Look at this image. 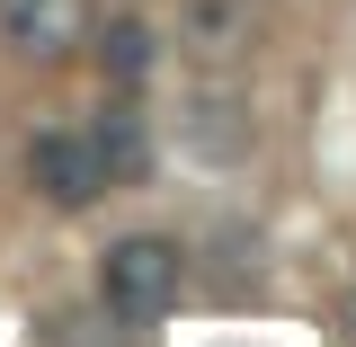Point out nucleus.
<instances>
[{
	"label": "nucleus",
	"instance_id": "nucleus-3",
	"mask_svg": "<svg viewBox=\"0 0 356 347\" xmlns=\"http://www.w3.org/2000/svg\"><path fill=\"white\" fill-rule=\"evenodd\" d=\"M0 27L27 63H63L89 45V0H0Z\"/></svg>",
	"mask_w": 356,
	"mask_h": 347
},
{
	"label": "nucleus",
	"instance_id": "nucleus-4",
	"mask_svg": "<svg viewBox=\"0 0 356 347\" xmlns=\"http://www.w3.org/2000/svg\"><path fill=\"white\" fill-rule=\"evenodd\" d=\"M178 134H187L196 161H241V152H250V125H241V98H232V89H196V98L178 107Z\"/></svg>",
	"mask_w": 356,
	"mask_h": 347
},
{
	"label": "nucleus",
	"instance_id": "nucleus-7",
	"mask_svg": "<svg viewBox=\"0 0 356 347\" xmlns=\"http://www.w3.org/2000/svg\"><path fill=\"white\" fill-rule=\"evenodd\" d=\"M187 36H196V54L205 63H232V54H250V0H196L187 9Z\"/></svg>",
	"mask_w": 356,
	"mask_h": 347
},
{
	"label": "nucleus",
	"instance_id": "nucleus-8",
	"mask_svg": "<svg viewBox=\"0 0 356 347\" xmlns=\"http://www.w3.org/2000/svg\"><path fill=\"white\" fill-rule=\"evenodd\" d=\"M134 330L125 321H116V312H107V321H63V347H125Z\"/></svg>",
	"mask_w": 356,
	"mask_h": 347
},
{
	"label": "nucleus",
	"instance_id": "nucleus-2",
	"mask_svg": "<svg viewBox=\"0 0 356 347\" xmlns=\"http://www.w3.org/2000/svg\"><path fill=\"white\" fill-rule=\"evenodd\" d=\"M27 187H36L44 205H63V214H89L116 178H107V161H98V134L89 125H54L27 143Z\"/></svg>",
	"mask_w": 356,
	"mask_h": 347
},
{
	"label": "nucleus",
	"instance_id": "nucleus-6",
	"mask_svg": "<svg viewBox=\"0 0 356 347\" xmlns=\"http://www.w3.org/2000/svg\"><path fill=\"white\" fill-rule=\"evenodd\" d=\"M98 72H107L116 89H143L152 72H161V36H152L143 18H107V27H98Z\"/></svg>",
	"mask_w": 356,
	"mask_h": 347
},
{
	"label": "nucleus",
	"instance_id": "nucleus-5",
	"mask_svg": "<svg viewBox=\"0 0 356 347\" xmlns=\"http://www.w3.org/2000/svg\"><path fill=\"white\" fill-rule=\"evenodd\" d=\"M89 134H98V161H107V178H116V187H134V178L152 170V134H143V107H134V89H116V107H107Z\"/></svg>",
	"mask_w": 356,
	"mask_h": 347
},
{
	"label": "nucleus",
	"instance_id": "nucleus-1",
	"mask_svg": "<svg viewBox=\"0 0 356 347\" xmlns=\"http://www.w3.org/2000/svg\"><path fill=\"white\" fill-rule=\"evenodd\" d=\"M98 285H107V312H116L125 330H152V321L178 303V285H187V259H178V241H152V232H134V241H116V250H107Z\"/></svg>",
	"mask_w": 356,
	"mask_h": 347
}]
</instances>
